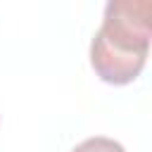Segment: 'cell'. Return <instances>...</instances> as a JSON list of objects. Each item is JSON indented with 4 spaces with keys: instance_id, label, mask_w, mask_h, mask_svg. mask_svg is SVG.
Segmentation results:
<instances>
[{
    "instance_id": "7a4b0ae2",
    "label": "cell",
    "mask_w": 152,
    "mask_h": 152,
    "mask_svg": "<svg viewBox=\"0 0 152 152\" xmlns=\"http://www.w3.org/2000/svg\"><path fill=\"white\" fill-rule=\"evenodd\" d=\"M71 152H126L124 145L114 138H104V135H95V138H88L83 142H78Z\"/></svg>"
},
{
    "instance_id": "6da1fadb",
    "label": "cell",
    "mask_w": 152,
    "mask_h": 152,
    "mask_svg": "<svg viewBox=\"0 0 152 152\" xmlns=\"http://www.w3.org/2000/svg\"><path fill=\"white\" fill-rule=\"evenodd\" d=\"M150 40L152 2L112 0L104 7L102 26L90 43V64L104 83L126 86L142 71Z\"/></svg>"
}]
</instances>
